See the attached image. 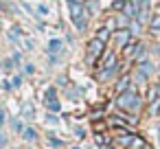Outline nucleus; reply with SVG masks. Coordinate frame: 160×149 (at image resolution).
Masks as SVG:
<instances>
[{"label":"nucleus","instance_id":"1","mask_svg":"<svg viewBox=\"0 0 160 149\" xmlns=\"http://www.w3.org/2000/svg\"><path fill=\"white\" fill-rule=\"evenodd\" d=\"M116 107L121 110V112H127V114H138L140 112V107H142V97L138 94V90L132 86L129 90H125V92H121L118 97H116Z\"/></svg>","mask_w":160,"mask_h":149},{"label":"nucleus","instance_id":"2","mask_svg":"<svg viewBox=\"0 0 160 149\" xmlns=\"http://www.w3.org/2000/svg\"><path fill=\"white\" fill-rule=\"evenodd\" d=\"M103 53H105V42H101V40H97V37H92V40L86 44V55H88V62H90V64L99 62Z\"/></svg>","mask_w":160,"mask_h":149},{"label":"nucleus","instance_id":"3","mask_svg":"<svg viewBox=\"0 0 160 149\" xmlns=\"http://www.w3.org/2000/svg\"><path fill=\"white\" fill-rule=\"evenodd\" d=\"M112 40H114V46H116L118 51H123V48L132 42V31H129V29H118V31L112 33Z\"/></svg>","mask_w":160,"mask_h":149},{"label":"nucleus","instance_id":"4","mask_svg":"<svg viewBox=\"0 0 160 149\" xmlns=\"http://www.w3.org/2000/svg\"><path fill=\"white\" fill-rule=\"evenodd\" d=\"M134 132H121L118 136H114L112 138V147H116V149H129V145H132V140H134Z\"/></svg>","mask_w":160,"mask_h":149},{"label":"nucleus","instance_id":"5","mask_svg":"<svg viewBox=\"0 0 160 149\" xmlns=\"http://www.w3.org/2000/svg\"><path fill=\"white\" fill-rule=\"evenodd\" d=\"M112 66H118V55L114 51H105L101 55V59L97 62V68L101 70V68H112Z\"/></svg>","mask_w":160,"mask_h":149},{"label":"nucleus","instance_id":"6","mask_svg":"<svg viewBox=\"0 0 160 149\" xmlns=\"http://www.w3.org/2000/svg\"><path fill=\"white\" fill-rule=\"evenodd\" d=\"M121 70V64L118 66H112V68H101V70H97V79L101 81V83H105V81H112L114 77H116V72Z\"/></svg>","mask_w":160,"mask_h":149},{"label":"nucleus","instance_id":"7","mask_svg":"<svg viewBox=\"0 0 160 149\" xmlns=\"http://www.w3.org/2000/svg\"><path fill=\"white\" fill-rule=\"evenodd\" d=\"M136 70H138V72H142V75H145L147 79L156 75V66H153V64H151L149 59H142V62H136Z\"/></svg>","mask_w":160,"mask_h":149},{"label":"nucleus","instance_id":"8","mask_svg":"<svg viewBox=\"0 0 160 149\" xmlns=\"http://www.w3.org/2000/svg\"><path fill=\"white\" fill-rule=\"evenodd\" d=\"M134 86V81H132V75H123L121 79H116V83H114V92H125V90H129Z\"/></svg>","mask_w":160,"mask_h":149},{"label":"nucleus","instance_id":"9","mask_svg":"<svg viewBox=\"0 0 160 149\" xmlns=\"http://www.w3.org/2000/svg\"><path fill=\"white\" fill-rule=\"evenodd\" d=\"M83 7H86V5H83ZM88 22H90V13H88V11H83L79 18H75V20H72V24H75V29H77L79 33H81V31H86Z\"/></svg>","mask_w":160,"mask_h":149},{"label":"nucleus","instance_id":"10","mask_svg":"<svg viewBox=\"0 0 160 149\" xmlns=\"http://www.w3.org/2000/svg\"><path fill=\"white\" fill-rule=\"evenodd\" d=\"M94 142H97L99 149H105L108 145H112V138H110L105 132H103V134H101V132H94Z\"/></svg>","mask_w":160,"mask_h":149},{"label":"nucleus","instance_id":"11","mask_svg":"<svg viewBox=\"0 0 160 149\" xmlns=\"http://www.w3.org/2000/svg\"><path fill=\"white\" fill-rule=\"evenodd\" d=\"M147 114H149V116H158V114H160V97L153 99V101H149V105H147Z\"/></svg>","mask_w":160,"mask_h":149},{"label":"nucleus","instance_id":"12","mask_svg":"<svg viewBox=\"0 0 160 149\" xmlns=\"http://www.w3.org/2000/svg\"><path fill=\"white\" fill-rule=\"evenodd\" d=\"M94 37H97V40H101V42H105V44H108V42H110V40H112V31H110V29H105V27H101V29H99V31H97V35H94Z\"/></svg>","mask_w":160,"mask_h":149},{"label":"nucleus","instance_id":"13","mask_svg":"<svg viewBox=\"0 0 160 149\" xmlns=\"http://www.w3.org/2000/svg\"><path fill=\"white\" fill-rule=\"evenodd\" d=\"M129 149H149L147 147V140L142 138V136H134V140H132V145H129Z\"/></svg>","mask_w":160,"mask_h":149},{"label":"nucleus","instance_id":"14","mask_svg":"<svg viewBox=\"0 0 160 149\" xmlns=\"http://www.w3.org/2000/svg\"><path fill=\"white\" fill-rule=\"evenodd\" d=\"M22 138H24V140H29V142H38V132H35L33 127H24Z\"/></svg>","mask_w":160,"mask_h":149},{"label":"nucleus","instance_id":"15","mask_svg":"<svg viewBox=\"0 0 160 149\" xmlns=\"http://www.w3.org/2000/svg\"><path fill=\"white\" fill-rule=\"evenodd\" d=\"M149 31L156 35V33H160V13H156V16H151V20H149Z\"/></svg>","mask_w":160,"mask_h":149},{"label":"nucleus","instance_id":"16","mask_svg":"<svg viewBox=\"0 0 160 149\" xmlns=\"http://www.w3.org/2000/svg\"><path fill=\"white\" fill-rule=\"evenodd\" d=\"M136 44H138V42H134V40H132V42H129V44H127V46H125V48L121 51L125 59H132V57H134V51H136Z\"/></svg>","mask_w":160,"mask_h":149},{"label":"nucleus","instance_id":"17","mask_svg":"<svg viewBox=\"0 0 160 149\" xmlns=\"http://www.w3.org/2000/svg\"><path fill=\"white\" fill-rule=\"evenodd\" d=\"M51 101H57V90L55 88H46V92H44V105H48Z\"/></svg>","mask_w":160,"mask_h":149},{"label":"nucleus","instance_id":"18","mask_svg":"<svg viewBox=\"0 0 160 149\" xmlns=\"http://www.w3.org/2000/svg\"><path fill=\"white\" fill-rule=\"evenodd\" d=\"M62 46H64L62 40H48V53H59Z\"/></svg>","mask_w":160,"mask_h":149},{"label":"nucleus","instance_id":"19","mask_svg":"<svg viewBox=\"0 0 160 149\" xmlns=\"http://www.w3.org/2000/svg\"><path fill=\"white\" fill-rule=\"evenodd\" d=\"M160 97V86L156 83V86H149V90H147V101H153V99H158Z\"/></svg>","mask_w":160,"mask_h":149},{"label":"nucleus","instance_id":"20","mask_svg":"<svg viewBox=\"0 0 160 149\" xmlns=\"http://www.w3.org/2000/svg\"><path fill=\"white\" fill-rule=\"evenodd\" d=\"M22 116H27V118H33L35 116V107L27 101V103H22Z\"/></svg>","mask_w":160,"mask_h":149},{"label":"nucleus","instance_id":"21","mask_svg":"<svg viewBox=\"0 0 160 149\" xmlns=\"http://www.w3.org/2000/svg\"><path fill=\"white\" fill-rule=\"evenodd\" d=\"M48 145L53 147V149H62L66 142L62 140V138H57V136H53V134H48Z\"/></svg>","mask_w":160,"mask_h":149},{"label":"nucleus","instance_id":"22","mask_svg":"<svg viewBox=\"0 0 160 149\" xmlns=\"http://www.w3.org/2000/svg\"><path fill=\"white\" fill-rule=\"evenodd\" d=\"M103 27H105V29H110L112 33H114V31H118V22H116V16H112V18H108V20L103 22Z\"/></svg>","mask_w":160,"mask_h":149},{"label":"nucleus","instance_id":"23","mask_svg":"<svg viewBox=\"0 0 160 149\" xmlns=\"http://www.w3.org/2000/svg\"><path fill=\"white\" fill-rule=\"evenodd\" d=\"M86 11H88L90 16L99 13V2H97V0H88V2H86Z\"/></svg>","mask_w":160,"mask_h":149},{"label":"nucleus","instance_id":"24","mask_svg":"<svg viewBox=\"0 0 160 149\" xmlns=\"http://www.w3.org/2000/svg\"><path fill=\"white\" fill-rule=\"evenodd\" d=\"M132 81H134V83H140V86H142V83L147 81V77H145L142 72H138V70L134 68V72H132Z\"/></svg>","mask_w":160,"mask_h":149},{"label":"nucleus","instance_id":"25","mask_svg":"<svg viewBox=\"0 0 160 149\" xmlns=\"http://www.w3.org/2000/svg\"><path fill=\"white\" fill-rule=\"evenodd\" d=\"M11 129H13L16 134H22V132H24V123H22L20 118H13V121H11Z\"/></svg>","mask_w":160,"mask_h":149},{"label":"nucleus","instance_id":"26","mask_svg":"<svg viewBox=\"0 0 160 149\" xmlns=\"http://www.w3.org/2000/svg\"><path fill=\"white\" fill-rule=\"evenodd\" d=\"M125 2H127V0H114L110 9H112V11H118V13H121V11L125 9Z\"/></svg>","mask_w":160,"mask_h":149},{"label":"nucleus","instance_id":"27","mask_svg":"<svg viewBox=\"0 0 160 149\" xmlns=\"http://www.w3.org/2000/svg\"><path fill=\"white\" fill-rule=\"evenodd\" d=\"M46 107H48V112H53V114H59V112H62V105H59V101H51Z\"/></svg>","mask_w":160,"mask_h":149},{"label":"nucleus","instance_id":"28","mask_svg":"<svg viewBox=\"0 0 160 149\" xmlns=\"http://www.w3.org/2000/svg\"><path fill=\"white\" fill-rule=\"evenodd\" d=\"M103 114H105V110L97 107V110H92V112H90V118H92V121H99V118H103Z\"/></svg>","mask_w":160,"mask_h":149},{"label":"nucleus","instance_id":"29","mask_svg":"<svg viewBox=\"0 0 160 149\" xmlns=\"http://www.w3.org/2000/svg\"><path fill=\"white\" fill-rule=\"evenodd\" d=\"M46 123H53V125H57V123H59V118H57L53 112H48V114H46Z\"/></svg>","mask_w":160,"mask_h":149},{"label":"nucleus","instance_id":"30","mask_svg":"<svg viewBox=\"0 0 160 149\" xmlns=\"http://www.w3.org/2000/svg\"><path fill=\"white\" fill-rule=\"evenodd\" d=\"M75 134H77L79 138H86V129H83L81 125H75Z\"/></svg>","mask_w":160,"mask_h":149},{"label":"nucleus","instance_id":"31","mask_svg":"<svg viewBox=\"0 0 160 149\" xmlns=\"http://www.w3.org/2000/svg\"><path fill=\"white\" fill-rule=\"evenodd\" d=\"M38 13L40 16H48V7L46 5H38Z\"/></svg>","mask_w":160,"mask_h":149},{"label":"nucleus","instance_id":"32","mask_svg":"<svg viewBox=\"0 0 160 149\" xmlns=\"http://www.w3.org/2000/svg\"><path fill=\"white\" fill-rule=\"evenodd\" d=\"M11 83H13V88H20V86H22V77H20V75H16V77L11 79Z\"/></svg>","mask_w":160,"mask_h":149},{"label":"nucleus","instance_id":"33","mask_svg":"<svg viewBox=\"0 0 160 149\" xmlns=\"http://www.w3.org/2000/svg\"><path fill=\"white\" fill-rule=\"evenodd\" d=\"M20 5H22V9H24L27 13H31V16H33V7H31L29 2H24V0H22V2H20Z\"/></svg>","mask_w":160,"mask_h":149},{"label":"nucleus","instance_id":"34","mask_svg":"<svg viewBox=\"0 0 160 149\" xmlns=\"http://www.w3.org/2000/svg\"><path fill=\"white\" fill-rule=\"evenodd\" d=\"M33 46H35V42H33V40H29V37H24V48H29V51H31Z\"/></svg>","mask_w":160,"mask_h":149},{"label":"nucleus","instance_id":"35","mask_svg":"<svg viewBox=\"0 0 160 149\" xmlns=\"http://www.w3.org/2000/svg\"><path fill=\"white\" fill-rule=\"evenodd\" d=\"M24 72H27V75H33V72H35V66H33V64H27V66H24Z\"/></svg>","mask_w":160,"mask_h":149},{"label":"nucleus","instance_id":"36","mask_svg":"<svg viewBox=\"0 0 160 149\" xmlns=\"http://www.w3.org/2000/svg\"><path fill=\"white\" fill-rule=\"evenodd\" d=\"M11 59H13V64H20V62H22V55H20V53H13Z\"/></svg>","mask_w":160,"mask_h":149},{"label":"nucleus","instance_id":"37","mask_svg":"<svg viewBox=\"0 0 160 149\" xmlns=\"http://www.w3.org/2000/svg\"><path fill=\"white\" fill-rule=\"evenodd\" d=\"M5 118H7V114H5V110H0V127L5 125Z\"/></svg>","mask_w":160,"mask_h":149},{"label":"nucleus","instance_id":"38","mask_svg":"<svg viewBox=\"0 0 160 149\" xmlns=\"http://www.w3.org/2000/svg\"><path fill=\"white\" fill-rule=\"evenodd\" d=\"M5 145H7V136H5V134H0V149H2Z\"/></svg>","mask_w":160,"mask_h":149},{"label":"nucleus","instance_id":"39","mask_svg":"<svg viewBox=\"0 0 160 149\" xmlns=\"http://www.w3.org/2000/svg\"><path fill=\"white\" fill-rule=\"evenodd\" d=\"M156 134H158V149H160V123L156 125Z\"/></svg>","mask_w":160,"mask_h":149},{"label":"nucleus","instance_id":"40","mask_svg":"<svg viewBox=\"0 0 160 149\" xmlns=\"http://www.w3.org/2000/svg\"><path fill=\"white\" fill-rule=\"evenodd\" d=\"M57 83H59V86H66L68 81H66V77H59V79H57Z\"/></svg>","mask_w":160,"mask_h":149},{"label":"nucleus","instance_id":"41","mask_svg":"<svg viewBox=\"0 0 160 149\" xmlns=\"http://www.w3.org/2000/svg\"><path fill=\"white\" fill-rule=\"evenodd\" d=\"M2 88H5V90H11V88H13V83H9V81H5V83H2Z\"/></svg>","mask_w":160,"mask_h":149},{"label":"nucleus","instance_id":"42","mask_svg":"<svg viewBox=\"0 0 160 149\" xmlns=\"http://www.w3.org/2000/svg\"><path fill=\"white\" fill-rule=\"evenodd\" d=\"M68 2H79V5H86L88 0H68Z\"/></svg>","mask_w":160,"mask_h":149},{"label":"nucleus","instance_id":"43","mask_svg":"<svg viewBox=\"0 0 160 149\" xmlns=\"http://www.w3.org/2000/svg\"><path fill=\"white\" fill-rule=\"evenodd\" d=\"M105 149H116V147H112V145H108V147H105Z\"/></svg>","mask_w":160,"mask_h":149},{"label":"nucleus","instance_id":"44","mask_svg":"<svg viewBox=\"0 0 160 149\" xmlns=\"http://www.w3.org/2000/svg\"><path fill=\"white\" fill-rule=\"evenodd\" d=\"M72 149H81V147H79V145H75V147H72Z\"/></svg>","mask_w":160,"mask_h":149}]
</instances>
